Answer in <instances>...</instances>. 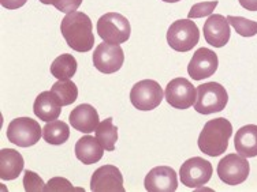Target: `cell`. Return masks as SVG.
I'll return each instance as SVG.
<instances>
[{
    "label": "cell",
    "instance_id": "6da1fadb",
    "mask_svg": "<svg viewBox=\"0 0 257 192\" xmlns=\"http://www.w3.org/2000/svg\"><path fill=\"white\" fill-rule=\"evenodd\" d=\"M60 32L67 45L75 52H89L94 46L93 25L84 12L74 11L66 14L60 24Z\"/></svg>",
    "mask_w": 257,
    "mask_h": 192
},
{
    "label": "cell",
    "instance_id": "7a4b0ae2",
    "mask_svg": "<svg viewBox=\"0 0 257 192\" xmlns=\"http://www.w3.org/2000/svg\"><path fill=\"white\" fill-rule=\"evenodd\" d=\"M231 135L232 126L227 118H218L209 120L200 132L198 148L209 157H218L226 153Z\"/></svg>",
    "mask_w": 257,
    "mask_h": 192
},
{
    "label": "cell",
    "instance_id": "3957f363",
    "mask_svg": "<svg viewBox=\"0 0 257 192\" xmlns=\"http://www.w3.org/2000/svg\"><path fill=\"white\" fill-rule=\"evenodd\" d=\"M97 33L104 42L123 44L130 38L132 28L126 16L119 12H107L97 20Z\"/></svg>",
    "mask_w": 257,
    "mask_h": 192
},
{
    "label": "cell",
    "instance_id": "277c9868",
    "mask_svg": "<svg viewBox=\"0 0 257 192\" xmlns=\"http://www.w3.org/2000/svg\"><path fill=\"white\" fill-rule=\"evenodd\" d=\"M228 102V94L220 84L207 82L197 86V98L194 104L196 112L201 114H211L220 112Z\"/></svg>",
    "mask_w": 257,
    "mask_h": 192
},
{
    "label": "cell",
    "instance_id": "5b68a950",
    "mask_svg": "<svg viewBox=\"0 0 257 192\" xmlns=\"http://www.w3.org/2000/svg\"><path fill=\"white\" fill-rule=\"evenodd\" d=\"M200 32L192 20H179L171 24L167 30L168 45L177 52H189L198 44Z\"/></svg>",
    "mask_w": 257,
    "mask_h": 192
},
{
    "label": "cell",
    "instance_id": "8992f818",
    "mask_svg": "<svg viewBox=\"0 0 257 192\" xmlns=\"http://www.w3.org/2000/svg\"><path fill=\"white\" fill-rule=\"evenodd\" d=\"M7 139L20 148L35 146L43 136V128L37 120L30 118H18L11 120L7 127Z\"/></svg>",
    "mask_w": 257,
    "mask_h": 192
},
{
    "label": "cell",
    "instance_id": "52a82bcc",
    "mask_svg": "<svg viewBox=\"0 0 257 192\" xmlns=\"http://www.w3.org/2000/svg\"><path fill=\"white\" fill-rule=\"evenodd\" d=\"M130 101L139 110H152L163 101V89L154 79H144L132 88Z\"/></svg>",
    "mask_w": 257,
    "mask_h": 192
},
{
    "label": "cell",
    "instance_id": "ba28073f",
    "mask_svg": "<svg viewBox=\"0 0 257 192\" xmlns=\"http://www.w3.org/2000/svg\"><path fill=\"white\" fill-rule=\"evenodd\" d=\"M213 168L209 161L201 157L186 160L179 170V178L188 188H198L205 186L212 178Z\"/></svg>",
    "mask_w": 257,
    "mask_h": 192
},
{
    "label": "cell",
    "instance_id": "9c48e42d",
    "mask_svg": "<svg viewBox=\"0 0 257 192\" xmlns=\"http://www.w3.org/2000/svg\"><path fill=\"white\" fill-rule=\"evenodd\" d=\"M250 166L247 160L238 154H227L218 164L219 178L227 186L242 184L249 176Z\"/></svg>",
    "mask_w": 257,
    "mask_h": 192
},
{
    "label": "cell",
    "instance_id": "30bf717a",
    "mask_svg": "<svg viewBox=\"0 0 257 192\" xmlns=\"http://www.w3.org/2000/svg\"><path fill=\"white\" fill-rule=\"evenodd\" d=\"M166 101L175 109H188L196 104L197 89L186 78H175L168 82L166 92Z\"/></svg>",
    "mask_w": 257,
    "mask_h": 192
},
{
    "label": "cell",
    "instance_id": "8fae6325",
    "mask_svg": "<svg viewBox=\"0 0 257 192\" xmlns=\"http://www.w3.org/2000/svg\"><path fill=\"white\" fill-rule=\"evenodd\" d=\"M124 54L120 45L101 42L93 54V66L103 74H114L123 66Z\"/></svg>",
    "mask_w": 257,
    "mask_h": 192
},
{
    "label": "cell",
    "instance_id": "7c38bea8",
    "mask_svg": "<svg viewBox=\"0 0 257 192\" xmlns=\"http://www.w3.org/2000/svg\"><path fill=\"white\" fill-rule=\"evenodd\" d=\"M90 190L93 192H124L123 176L114 165H103L92 174Z\"/></svg>",
    "mask_w": 257,
    "mask_h": 192
},
{
    "label": "cell",
    "instance_id": "4fadbf2b",
    "mask_svg": "<svg viewBox=\"0 0 257 192\" xmlns=\"http://www.w3.org/2000/svg\"><path fill=\"white\" fill-rule=\"evenodd\" d=\"M218 54L208 48H200L194 52L192 60L189 62L188 74L194 80H203L212 76L218 70Z\"/></svg>",
    "mask_w": 257,
    "mask_h": 192
},
{
    "label": "cell",
    "instance_id": "5bb4252c",
    "mask_svg": "<svg viewBox=\"0 0 257 192\" xmlns=\"http://www.w3.org/2000/svg\"><path fill=\"white\" fill-rule=\"evenodd\" d=\"M144 186L148 192H174L178 188V178L173 168L156 166L145 176Z\"/></svg>",
    "mask_w": 257,
    "mask_h": 192
},
{
    "label": "cell",
    "instance_id": "9a60e30c",
    "mask_svg": "<svg viewBox=\"0 0 257 192\" xmlns=\"http://www.w3.org/2000/svg\"><path fill=\"white\" fill-rule=\"evenodd\" d=\"M204 38L215 48H222L230 41V24L226 16L220 14L211 15L204 24Z\"/></svg>",
    "mask_w": 257,
    "mask_h": 192
},
{
    "label": "cell",
    "instance_id": "2e32d148",
    "mask_svg": "<svg viewBox=\"0 0 257 192\" xmlns=\"http://www.w3.org/2000/svg\"><path fill=\"white\" fill-rule=\"evenodd\" d=\"M69 120L71 127L82 134L93 132L100 124L99 114L90 104H81L77 108L73 109Z\"/></svg>",
    "mask_w": 257,
    "mask_h": 192
},
{
    "label": "cell",
    "instance_id": "e0dca14e",
    "mask_svg": "<svg viewBox=\"0 0 257 192\" xmlns=\"http://www.w3.org/2000/svg\"><path fill=\"white\" fill-rule=\"evenodd\" d=\"M33 112L40 120L45 123L58 120L62 112V105L59 100L52 92H43L37 96L33 105Z\"/></svg>",
    "mask_w": 257,
    "mask_h": 192
},
{
    "label": "cell",
    "instance_id": "ac0fdd59",
    "mask_svg": "<svg viewBox=\"0 0 257 192\" xmlns=\"http://www.w3.org/2000/svg\"><path fill=\"white\" fill-rule=\"evenodd\" d=\"M234 146L239 156L245 158L257 157V126L247 124L237 131Z\"/></svg>",
    "mask_w": 257,
    "mask_h": 192
},
{
    "label": "cell",
    "instance_id": "d6986e66",
    "mask_svg": "<svg viewBox=\"0 0 257 192\" xmlns=\"http://www.w3.org/2000/svg\"><path fill=\"white\" fill-rule=\"evenodd\" d=\"M104 148L97 138H93L90 135H85L78 139L75 143V157L85 165L99 162L103 158Z\"/></svg>",
    "mask_w": 257,
    "mask_h": 192
},
{
    "label": "cell",
    "instance_id": "ffe728a7",
    "mask_svg": "<svg viewBox=\"0 0 257 192\" xmlns=\"http://www.w3.org/2000/svg\"><path fill=\"white\" fill-rule=\"evenodd\" d=\"M24 157L14 148H2L0 152V178L2 180H15L24 170Z\"/></svg>",
    "mask_w": 257,
    "mask_h": 192
},
{
    "label": "cell",
    "instance_id": "44dd1931",
    "mask_svg": "<svg viewBox=\"0 0 257 192\" xmlns=\"http://www.w3.org/2000/svg\"><path fill=\"white\" fill-rule=\"evenodd\" d=\"M78 68V63L73 54H63L58 56L51 64V74L58 80H67L73 78Z\"/></svg>",
    "mask_w": 257,
    "mask_h": 192
},
{
    "label": "cell",
    "instance_id": "7402d4cb",
    "mask_svg": "<svg viewBox=\"0 0 257 192\" xmlns=\"http://www.w3.org/2000/svg\"><path fill=\"white\" fill-rule=\"evenodd\" d=\"M43 138L50 144H63L70 138V128L62 120L48 122L43 128Z\"/></svg>",
    "mask_w": 257,
    "mask_h": 192
},
{
    "label": "cell",
    "instance_id": "603a6c76",
    "mask_svg": "<svg viewBox=\"0 0 257 192\" xmlns=\"http://www.w3.org/2000/svg\"><path fill=\"white\" fill-rule=\"evenodd\" d=\"M96 138L107 152H114L118 142V127L114 126L112 118H107L97 126Z\"/></svg>",
    "mask_w": 257,
    "mask_h": 192
},
{
    "label": "cell",
    "instance_id": "cb8c5ba5",
    "mask_svg": "<svg viewBox=\"0 0 257 192\" xmlns=\"http://www.w3.org/2000/svg\"><path fill=\"white\" fill-rule=\"evenodd\" d=\"M51 92L58 97L62 106H67L74 102L78 98V88L74 82H71L70 79L67 80H58L52 84Z\"/></svg>",
    "mask_w": 257,
    "mask_h": 192
},
{
    "label": "cell",
    "instance_id": "d4e9b609",
    "mask_svg": "<svg viewBox=\"0 0 257 192\" xmlns=\"http://www.w3.org/2000/svg\"><path fill=\"white\" fill-rule=\"evenodd\" d=\"M228 24L235 29L238 34L242 37H253L257 34V22L250 20H246L243 16H227Z\"/></svg>",
    "mask_w": 257,
    "mask_h": 192
},
{
    "label": "cell",
    "instance_id": "484cf974",
    "mask_svg": "<svg viewBox=\"0 0 257 192\" xmlns=\"http://www.w3.org/2000/svg\"><path fill=\"white\" fill-rule=\"evenodd\" d=\"M219 2L218 0H212V2H201L194 4L189 11L188 18L189 20H194V18H203V16H208V15H212L215 8L218 7Z\"/></svg>",
    "mask_w": 257,
    "mask_h": 192
},
{
    "label": "cell",
    "instance_id": "4316f807",
    "mask_svg": "<svg viewBox=\"0 0 257 192\" xmlns=\"http://www.w3.org/2000/svg\"><path fill=\"white\" fill-rule=\"evenodd\" d=\"M45 192H71V191H84L81 188H74L67 178H51L48 184H45Z\"/></svg>",
    "mask_w": 257,
    "mask_h": 192
},
{
    "label": "cell",
    "instance_id": "83f0119b",
    "mask_svg": "<svg viewBox=\"0 0 257 192\" xmlns=\"http://www.w3.org/2000/svg\"><path fill=\"white\" fill-rule=\"evenodd\" d=\"M43 4H52L58 11L70 14L78 10V7L82 4V0H40Z\"/></svg>",
    "mask_w": 257,
    "mask_h": 192
},
{
    "label": "cell",
    "instance_id": "f1b7e54d",
    "mask_svg": "<svg viewBox=\"0 0 257 192\" xmlns=\"http://www.w3.org/2000/svg\"><path fill=\"white\" fill-rule=\"evenodd\" d=\"M24 187H25L26 192H41L44 191L45 184L37 173L32 172V170H25Z\"/></svg>",
    "mask_w": 257,
    "mask_h": 192
},
{
    "label": "cell",
    "instance_id": "f546056e",
    "mask_svg": "<svg viewBox=\"0 0 257 192\" xmlns=\"http://www.w3.org/2000/svg\"><path fill=\"white\" fill-rule=\"evenodd\" d=\"M28 0H0L2 6L7 8V10H17V8H21L22 6L26 4Z\"/></svg>",
    "mask_w": 257,
    "mask_h": 192
},
{
    "label": "cell",
    "instance_id": "4dcf8cb0",
    "mask_svg": "<svg viewBox=\"0 0 257 192\" xmlns=\"http://www.w3.org/2000/svg\"><path fill=\"white\" fill-rule=\"evenodd\" d=\"M239 4L247 11H257V0H238Z\"/></svg>",
    "mask_w": 257,
    "mask_h": 192
},
{
    "label": "cell",
    "instance_id": "1f68e13d",
    "mask_svg": "<svg viewBox=\"0 0 257 192\" xmlns=\"http://www.w3.org/2000/svg\"><path fill=\"white\" fill-rule=\"evenodd\" d=\"M166 3H177V2H181V0H163Z\"/></svg>",
    "mask_w": 257,
    "mask_h": 192
}]
</instances>
